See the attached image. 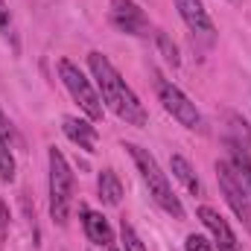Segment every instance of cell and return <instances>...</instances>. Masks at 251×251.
Wrapping results in <instances>:
<instances>
[{
  "label": "cell",
  "instance_id": "obj_1",
  "mask_svg": "<svg viewBox=\"0 0 251 251\" xmlns=\"http://www.w3.org/2000/svg\"><path fill=\"white\" fill-rule=\"evenodd\" d=\"M88 67L97 79V88H100V97L102 102L128 126H146L149 123V114L143 108V102L137 100V94L126 85V79L117 73V67L108 62V56L102 53H88Z\"/></svg>",
  "mask_w": 251,
  "mask_h": 251
},
{
  "label": "cell",
  "instance_id": "obj_2",
  "mask_svg": "<svg viewBox=\"0 0 251 251\" xmlns=\"http://www.w3.org/2000/svg\"><path fill=\"white\" fill-rule=\"evenodd\" d=\"M123 149L131 155V161H134V167H137L143 184L149 187V196L155 199V204H158L164 213H170L173 219H184V207H181L178 196L173 193V184H170L167 173L158 167V161L149 155V149H143V146H137V143H123Z\"/></svg>",
  "mask_w": 251,
  "mask_h": 251
},
{
  "label": "cell",
  "instance_id": "obj_3",
  "mask_svg": "<svg viewBox=\"0 0 251 251\" xmlns=\"http://www.w3.org/2000/svg\"><path fill=\"white\" fill-rule=\"evenodd\" d=\"M152 79H155V91H158L161 105L184 126V128L199 131V134H207V123H204L201 111L196 108V102H190L187 94H184L178 85H173V79H167V76L158 73V70H152Z\"/></svg>",
  "mask_w": 251,
  "mask_h": 251
},
{
  "label": "cell",
  "instance_id": "obj_4",
  "mask_svg": "<svg viewBox=\"0 0 251 251\" xmlns=\"http://www.w3.org/2000/svg\"><path fill=\"white\" fill-rule=\"evenodd\" d=\"M47 158H50V216L56 225H67L73 201V173L56 146L47 152Z\"/></svg>",
  "mask_w": 251,
  "mask_h": 251
},
{
  "label": "cell",
  "instance_id": "obj_5",
  "mask_svg": "<svg viewBox=\"0 0 251 251\" xmlns=\"http://www.w3.org/2000/svg\"><path fill=\"white\" fill-rule=\"evenodd\" d=\"M59 76H62L64 88L70 91V97L79 102V108L88 114V120H91V123H100V120H102V97L94 91L91 79L70 62V59H62V62H59Z\"/></svg>",
  "mask_w": 251,
  "mask_h": 251
},
{
  "label": "cell",
  "instance_id": "obj_6",
  "mask_svg": "<svg viewBox=\"0 0 251 251\" xmlns=\"http://www.w3.org/2000/svg\"><path fill=\"white\" fill-rule=\"evenodd\" d=\"M216 178H219V187H222V193H225L228 207L234 210V216L243 222V228L251 234V199H249V193L243 190L237 173L231 170L228 161H219V164H216Z\"/></svg>",
  "mask_w": 251,
  "mask_h": 251
},
{
  "label": "cell",
  "instance_id": "obj_7",
  "mask_svg": "<svg viewBox=\"0 0 251 251\" xmlns=\"http://www.w3.org/2000/svg\"><path fill=\"white\" fill-rule=\"evenodd\" d=\"M176 6H178L181 21L187 24V29L193 32V41H199L201 47H210L216 41V26L207 18L201 0H176Z\"/></svg>",
  "mask_w": 251,
  "mask_h": 251
},
{
  "label": "cell",
  "instance_id": "obj_8",
  "mask_svg": "<svg viewBox=\"0 0 251 251\" xmlns=\"http://www.w3.org/2000/svg\"><path fill=\"white\" fill-rule=\"evenodd\" d=\"M108 18H111V26L117 32L137 35V38H146L149 35V18L131 0H111V15Z\"/></svg>",
  "mask_w": 251,
  "mask_h": 251
},
{
  "label": "cell",
  "instance_id": "obj_9",
  "mask_svg": "<svg viewBox=\"0 0 251 251\" xmlns=\"http://www.w3.org/2000/svg\"><path fill=\"white\" fill-rule=\"evenodd\" d=\"M199 219L213 234V246L219 251H243L240 243H237V237H234V231H231V225H228V219H222L219 210H213L210 204H201L199 207Z\"/></svg>",
  "mask_w": 251,
  "mask_h": 251
},
{
  "label": "cell",
  "instance_id": "obj_10",
  "mask_svg": "<svg viewBox=\"0 0 251 251\" xmlns=\"http://www.w3.org/2000/svg\"><path fill=\"white\" fill-rule=\"evenodd\" d=\"M79 216H82V228H85V237L94 243V246H111L114 243V231L108 225V219L102 213H94L91 207H79Z\"/></svg>",
  "mask_w": 251,
  "mask_h": 251
},
{
  "label": "cell",
  "instance_id": "obj_11",
  "mask_svg": "<svg viewBox=\"0 0 251 251\" xmlns=\"http://www.w3.org/2000/svg\"><path fill=\"white\" fill-rule=\"evenodd\" d=\"M64 134L85 152H97V126H91V120H79V117H64L62 120Z\"/></svg>",
  "mask_w": 251,
  "mask_h": 251
},
{
  "label": "cell",
  "instance_id": "obj_12",
  "mask_svg": "<svg viewBox=\"0 0 251 251\" xmlns=\"http://www.w3.org/2000/svg\"><path fill=\"white\" fill-rule=\"evenodd\" d=\"M225 146H228V164H231V170L237 173V178H240V184H243V190L249 193L251 199V155L249 152H243L237 143H231V140H225Z\"/></svg>",
  "mask_w": 251,
  "mask_h": 251
},
{
  "label": "cell",
  "instance_id": "obj_13",
  "mask_svg": "<svg viewBox=\"0 0 251 251\" xmlns=\"http://www.w3.org/2000/svg\"><path fill=\"white\" fill-rule=\"evenodd\" d=\"M97 190H100L102 204H108V207H117V204L123 201V184H120V178H117L114 170H102V173H100Z\"/></svg>",
  "mask_w": 251,
  "mask_h": 251
},
{
  "label": "cell",
  "instance_id": "obj_14",
  "mask_svg": "<svg viewBox=\"0 0 251 251\" xmlns=\"http://www.w3.org/2000/svg\"><path fill=\"white\" fill-rule=\"evenodd\" d=\"M170 170H173V176H176L193 196H201V181H199L196 170L190 167V161L184 155H173V158H170Z\"/></svg>",
  "mask_w": 251,
  "mask_h": 251
},
{
  "label": "cell",
  "instance_id": "obj_15",
  "mask_svg": "<svg viewBox=\"0 0 251 251\" xmlns=\"http://www.w3.org/2000/svg\"><path fill=\"white\" fill-rule=\"evenodd\" d=\"M225 140H231V143H237L243 152H249L251 155V126L240 117V114H228V134H225Z\"/></svg>",
  "mask_w": 251,
  "mask_h": 251
},
{
  "label": "cell",
  "instance_id": "obj_16",
  "mask_svg": "<svg viewBox=\"0 0 251 251\" xmlns=\"http://www.w3.org/2000/svg\"><path fill=\"white\" fill-rule=\"evenodd\" d=\"M155 41H158V50H161V56L167 59V64H173V67H178L181 64V56H178V47H176V41L167 35V32H155Z\"/></svg>",
  "mask_w": 251,
  "mask_h": 251
},
{
  "label": "cell",
  "instance_id": "obj_17",
  "mask_svg": "<svg viewBox=\"0 0 251 251\" xmlns=\"http://www.w3.org/2000/svg\"><path fill=\"white\" fill-rule=\"evenodd\" d=\"M0 35L12 44V50L18 53V35H15V24H12V12H9V6L0 0Z\"/></svg>",
  "mask_w": 251,
  "mask_h": 251
},
{
  "label": "cell",
  "instance_id": "obj_18",
  "mask_svg": "<svg viewBox=\"0 0 251 251\" xmlns=\"http://www.w3.org/2000/svg\"><path fill=\"white\" fill-rule=\"evenodd\" d=\"M0 178L3 181L15 178V158H12V149H9V143L3 137H0Z\"/></svg>",
  "mask_w": 251,
  "mask_h": 251
},
{
  "label": "cell",
  "instance_id": "obj_19",
  "mask_svg": "<svg viewBox=\"0 0 251 251\" xmlns=\"http://www.w3.org/2000/svg\"><path fill=\"white\" fill-rule=\"evenodd\" d=\"M120 240H123V251H146V246L140 243V237L134 234V228L128 222H120Z\"/></svg>",
  "mask_w": 251,
  "mask_h": 251
},
{
  "label": "cell",
  "instance_id": "obj_20",
  "mask_svg": "<svg viewBox=\"0 0 251 251\" xmlns=\"http://www.w3.org/2000/svg\"><path fill=\"white\" fill-rule=\"evenodd\" d=\"M184 251H216V246L201 234H190L187 243H184Z\"/></svg>",
  "mask_w": 251,
  "mask_h": 251
},
{
  "label": "cell",
  "instance_id": "obj_21",
  "mask_svg": "<svg viewBox=\"0 0 251 251\" xmlns=\"http://www.w3.org/2000/svg\"><path fill=\"white\" fill-rule=\"evenodd\" d=\"M0 137H3V140H6L9 146H12V143L18 140V134H15V126L9 123V117L3 114V108H0Z\"/></svg>",
  "mask_w": 251,
  "mask_h": 251
},
{
  "label": "cell",
  "instance_id": "obj_22",
  "mask_svg": "<svg viewBox=\"0 0 251 251\" xmlns=\"http://www.w3.org/2000/svg\"><path fill=\"white\" fill-rule=\"evenodd\" d=\"M6 234H9V207L0 199V251L6 249Z\"/></svg>",
  "mask_w": 251,
  "mask_h": 251
},
{
  "label": "cell",
  "instance_id": "obj_23",
  "mask_svg": "<svg viewBox=\"0 0 251 251\" xmlns=\"http://www.w3.org/2000/svg\"><path fill=\"white\" fill-rule=\"evenodd\" d=\"M88 251H97V249H88Z\"/></svg>",
  "mask_w": 251,
  "mask_h": 251
},
{
  "label": "cell",
  "instance_id": "obj_24",
  "mask_svg": "<svg viewBox=\"0 0 251 251\" xmlns=\"http://www.w3.org/2000/svg\"><path fill=\"white\" fill-rule=\"evenodd\" d=\"M114 251H120V249H114Z\"/></svg>",
  "mask_w": 251,
  "mask_h": 251
}]
</instances>
